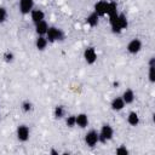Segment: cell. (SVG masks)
Masks as SVG:
<instances>
[{
	"label": "cell",
	"instance_id": "8992f818",
	"mask_svg": "<svg viewBox=\"0 0 155 155\" xmlns=\"http://www.w3.org/2000/svg\"><path fill=\"white\" fill-rule=\"evenodd\" d=\"M84 59L88 65H92L97 61V52L94 47H86L84 51Z\"/></svg>",
	"mask_w": 155,
	"mask_h": 155
},
{
	"label": "cell",
	"instance_id": "2e32d148",
	"mask_svg": "<svg viewBox=\"0 0 155 155\" xmlns=\"http://www.w3.org/2000/svg\"><path fill=\"white\" fill-rule=\"evenodd\" d=\"M149 81L151 84L155 82V57H150L149 59Z\"/></svg>",
	"mask_w": 155,
	"mask_h": 155
},
{
	"label": "cell",
	"instance_id": "9c48e42d",
	"mask_svg": "<svg viewBox=\"0 0 155 155\" xmlns=\"http://www.w3.org/2000/svg\"><path fill=\"white\" fill-rule=\"evenodd\" d=\"M34 8V0H19V11L23 16L29 15Z\"/></svg>",
	"mask_w": 155,
	"mask_h": 155
},
{
	"label": "cell",
	"instance_id": "e0dca14e",
	"mask_svg": "<svg viewBox=\"0 0 155 155\" xmlns=\"http://www.w3.org/2000/svg\"><path fill=\"white\" fill-rule=\"evenodd\" d=\"M98 21H99V16H98L96 12L90 13V15L87 16V18H86V23H87V25H90L91 28L96 27V25L98 24Z\"/></svg>",
	"mask_w": 155,
	"mask_h": 155
},
{
	"label": "cell",
	"instance_id": "9a60e30c",
	"mask_svg": "<svg viewBox=\"0 0 155 155\" xmlns=\"http://www.w3.org/2000/svg\"><path fill=\"white\" fill-rule=\"evenodd\" d=\"M47 44H48V40L46 39V36H40L38 35L36 40H35V47L39 50V51H44L46 47H47Z\"/></svg>",
	"mask_w": 155,
	"mask_h": 155
},
{
	"label": "cell",
	"instance_id": "cb8c5ba5",
	"mask_svg": "<svg viewBox=\"0 0 155 155\" xmlns=\"http://www.w3.org/2000/svg\"><path fill=\"white\" fill-rule=\"evenodd\" d=\"M115 153H116L117 155H127V154H128V149H127L126 147H124V145H120V147L115 150Z\"/></svg>",
	"mask_w": 155,
	"mask_h": 155
},
{
	"label": "cell",
	"instance_id": "8fae6325",
	"mask_svg": "<svg viewBox=\"0 0 155 155\" xmlns=\"http://www.w3.org/2000/svg\"><path fill=\"white\" fill-rule=\"evenodd\" d=\"M88 125V116L85 113H80L75 115V126H79L80 128H85Z\"/></svg>",
	"mask_w": 155,
	"mask_h": 155
},
{
	"label": "cell",
	"instance_id": "44dd1931",
	"mask_svg": "<svg viewBox=\"0 0 155 155\" xmlns=\"http://www.w3.org/2000/svg\"><path fill=\"white\" fill-rule=\"evenodd\" d=\"M21 108H22V110H23L24 113H29V111L33 109V104H31V102H29V101H24V102L22 103Z\"/></svg>",
	"mask_w": 155,
	"mask_h": 155
},
{
	"label": "cell",
	"instance_id": "277c9868",
	"mask_svg": "<svg viewBox=\"0 0 155 155\" xmlns=\"http://www.w3.org/2000/svg\"><path fill=\"white\" fill-rule=\"evenodd\" d=\"M85 143H86L88 147H91V148L96 147V145L99 143L98 132H97L96 130H90V131L85 134Z\"/></svg>",
	"mask_w": 155,
	"mask_h": 155
},
{
	"label": "cell",
	"instance_id": "5bb4252c",
	"mask_svg": "<svg viewBox=\"0 0 155 155\" xmlns=\"http://www.w3.org/2000/svg\"><path fill=\"white\" fill-rule=\"evenodd\" d=\"M125 102L122 101V98L121 97H115L113 101H111V103H110V107H111V109L114 110V111H120V110H122L124 108H125Z\"/></svg>",
	"mask_w": 155,
	"mask_h": 155
},
{
	"label": "cell",
	"instance_id": "d6986e66",
	"mask_svg": "<svg viewBox=\"0 0 155 155\" xmlns=\"http://www.w3.org/2000/svg\"><path fill=\"white\" fill-rule=\"evenodd\" d=\"M65 114V110H64V107L63 105H57L53 110V115L56 119H62Z\"/></svg>",
	"mask_w": 155,
	"mask_h": 155
},
{
	"label": "cell",
	"instance_id": "ba28073f",
	"mask_svg": "<svg viewBox=\"0 0 155 155\" xmlns=\"http://www.w3.org/2000/svg\"><path fill=\"white\" fill-rule=\"evenodd\" d=\"M108 7H109V1H105V0H101L98 1L96 5H94V11L99 17L102 16H105L108 13Z\"/></svg>",
	"mask_w": 155,
	"mask_h": 155
},
{
	"label": "cell",
	"instance_id": "52a82bcc",
	"mask_svg": "<svg viewBox=\"0 0 155 155\" xmlns=\"http://www.w3.org/2000/svg\"><path fill=\"white\" fill-rule=\"evenodd\" d=\"M127 52L131 54H137L140 50H142V41L139 39H132L128 44H127Z\"/></svg>",
	"mask_w": 155,
	"mask_h": 155
},
{
	"label": "cell",
	"instance_id": "30bf717a",
	"mask_svg": "<svg viewBox=\"0 0 155 155\" xmlns=\"http://www.w3.org/2000/svg\"><path fill=\"white\" fill-rule=\"evenodd\" d=\"M30 18H31L33 23L36 24V23H39V22H41V21L45 19V13L40 8H33L30 11Z\"/></svg>",
	"mask_w": 155,
	"mask_h": 155
},
{
	"label": "cell",
	"instance_id": "6da1fadb",
	"mask_svg": "<svg viewBox=\"0 0 155 155\" xmlns=\"http://www.w3.org/2000/svg\"><path fill=\"white\" fill-rule=\"evenodd\" d=\"M108 17H109V23H110L111 31L114 34H120L124 29H126L128 27V21H127V18L124 13L116 12V13L110 15Z\"/></svg>",
	"mask_w": 155,
	"mask_h": 155
},
{
	"label": "cell",
	"instance_id": "5b68a950",
	"mask_svg": "<svg viewBox=\"0 0 155 155\" xmlns=\"http://www.w3.org/2000/svg\"><path fill=\"white\" fill-rule=\"evenodd\" d=\"M16 136L19 142H27L30 137V130L27 125H19L16 130Z\"/></svg>",
	"mask_w": 155,
	"mask_h": 155
},
{
	"label": "cell",
	"instance_id": "7a4b0ae2",
	"mask_svg": "<svg viewBox=\"0 0 155 155\" xmlns=\"http://www.w3.org/2000/svg\"><path fill=\"white\" fill-rule=\"evenodd\" d=\"M45 36L50 42H56V41H62L64 39V33L62 31V29L57 27H48Z\"/></svg>",
	"mask_w": 155,
	"mask_h": 155
},
{
	"label": "cell",
	"instance_id": "7c38bea8",
	"mask_svg": "<svg viewBox=\"0 0 155 155\" xmlns=\"http://www.w3.org/2000/svg\"><path fill=\"white\" fill-rule=\"evenodd\" d=\"M47 29H48V24H47V22L45 19L35 24V31L40 36H45L46 33H47Z\"/></svg>",
	"mask_w": 155,
	"mask_h": 155
},
{
	"label": "cell",
	"instance_id": "603a6c76",
	"mask_svg": "<svg viewBox=\"0 0 155 155\" xmlns=\"http://www.w3.org/2000/svg\"><path fill=\"white\" fill-rule=\"evenodd\" d=\"M6 17H7V11L5 7L0 6V23H4L6 21Z\"/></svg>",
	"mask_w": 155,
	"mask_h": 155
},
{
	"label": "cell",
	"instance_id": "4fadbf2b",
	"mask_svg": "<svg viewBox=\"0 0 155 155\" xmlns=\"http://www.w3.org/2000/svg\"><path fill=\"white\" fill-rule=\"evenodd\" d=\"M121 98H122V101L125 102V104H131V103H133V102H134L136 94H134L133 90L127 88V90H125V91H124V93H122Z\"/></svg>",
	"mask_w": 155,
	"mask_h": 155
},
{
	"label": "cell",
	"instance_id": "ac0fdd59",
	"mask_svg": "<svg viewBox=\"0 0 155 155\" xmlns=\"http://www.w3.org/2000/svg\"><path fill=\"white\" fill-rule=\"evenodd\" d=\"M127 122L131 125V126H137L139 124V116L136 111H131L127 116Z\"/></svg>",
	"mask_w": 155,
	"mask_h": 155
},
{
	"label": "cell",
	"instance_id": "d4e9b609",
	"mask_svg": "<svg viewBox=\"0 0 155 155\" xmlns=\"http://www.w3.org/2000/svg\"><path fill=\"white\" fill-rule=\"evenodd\" d=\"M50 154H52V155H58V151H56L54 149H51V151H50Z\"/></svg>",
	"mask_w": 155,
	"mask_h": 155
},
{
	"label": "cell",
	"instance_id": "3957f363",
	"mask_svg": "<svg viewBox=\"0 0 155 155\" xmlns=\"http://www.w3.org/2000/svg\"><path fill=\"white\" fill-rule=\"evenodd\" d=\"M98 136H99V142L104 144V143L109 142V140L113 138V136H114V130H113V127H111L109 124H104V125L102 126L101 131L98 132Z\"/></svg>",
	"mask_w": 155,
	"mask_h": 155
},
{
	"label": "cell",
	"instance_id": "ffe728a7",
	"mask_svg": "<svg viewBox=\"0 0 155 155\" xmlns=\"http://www.w3.org/2000/svg\"><path fill=\"white\" fill-rule=\"evenodd\" d=\"M2 58H4V61H5L6 63H12L13 59H15V54H13L12 52H10V51H6V52L2 54Z\"/></svg>",
	"mask_w": 155,
	"mask_h": 155
},
{
	"label": "cell",
	"instance_id": "7402d4cb",
	"mask_svg": "<svg viewBox=\"0 0 155 155\" xmlns=\"http://www.w3.org/2000/svg\"><path fill=\"white\" fill-rule=\"evenodd\" d=\"M65 125L68 127H74L75 126V115H69L65 117Z\"/></svg>",
	"mask_w": 155,
	"mask_h": 155
}]
</instances>
